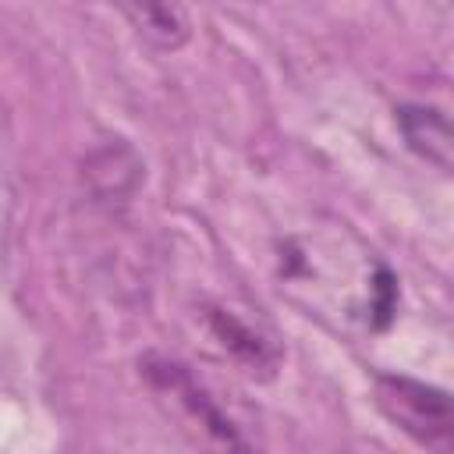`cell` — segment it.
<instances>
[{
    "instance_id": "2",
    "label": "cell",
    "mask_w": 454,
    "mask_h": 454,
    "mask_svg": "<svg viewBox=\"0 0 454 454\" xmlns=\"http://www.w3.org/2000/svg\"><path fill=\"white\" fill-rule=\"evenodd\" d=\"M372 397H376V408L415 443H422L433 454H450L454 415H450V397L440 387L387 372V376H376Z\"/></svg>"
},
{
    "instance_id": "5",
    "label": "cell",
    "mask_w": 454,
    "mask_h": 454,
    "mask_svg": "<svg viewBox=\"0 0 454 454\" xmlns=\"http://www.w3.org/2000/svg\"><path fill=\"white\" fill-rule=\"evenodd\" d=\"M397 121L404 128L408 145L419 156H426L440 170L450 167V124L440 110H433V106H401Z\"/></svg>"
},
{
    "instance_id": "3",
    "label": "cell",
    "mask_w": 454,
    "mask_h": 454,
    "mask_svg": "<svg viewBox=\"0 0 454 454\" xmlns=\"http://www.w3.org/2000/svg\"><path fill=\"white\" fill-rule=\"evenodd\" d=\"M206 326H209V337L220 344V351L231 362H238L245 372L273 376V369L280 362V348L270 333L252 326L241 312H234L227 305H213V309H206Z\"/></svg>"
},
{
    "instance_id": "1",
    "label": "cell",
    "mask_w": 454,
    "mask_h": 454,
    "mask_svg": "<svg viewBox=\"0 0 454 454\" xmlns=\"http://www.w3.org/2000/svg\"><path fill=\"white\" fill-rule=\"evenodd\" d=\"M138 369L167 419L202 454H262L259 419L188 362L153 351L138 362Z\"/></svg>"
},
{
    "instance_id": "4",
    "label": "cell",
    "mask_w": 454,
    "mask_h": 454,
    "mask_svg": "<svg viewBox=\"0 0 454 454\" xmlns=\"http://www.w3.org/2000/svg\"><path fill=\"white\" fill-rule=\"evenodd\" d=\"M121 14L156 50H177L192 35V21H188L184 7H177V4H128V7H121Z\"/></svg>"
}]
</instances>
